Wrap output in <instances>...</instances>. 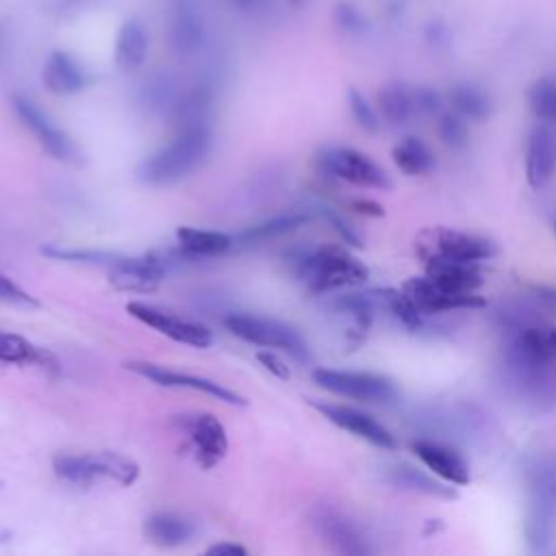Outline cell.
<instances>
[{
	"label": "cell",
	"mask_w": 556,
	"mask_h": 556,
	"mask_svg": "<svg viewBox=\"0 0 556 556\" xmlns=\"http://www.w3.org/2000/svg\"><path fill=\"white\" fill-rule=\"evenodd\" d=\"M256 361H258L269 374H274L276 378H280V380H289V378H291V371H289L287 363H285L276 352H271V350H261V352H256Z\"/></svg>",
	"instance_id": "obj_40"
},
{
	"label": "cell",
	"mask_w": 556,
	"mask_h": 556,
	"mask_svg": "<svg viewBox=\"0 0 556 556\" xmlns=\"http://www.w3.org/2000/svg\"><path fill=\"white\" fill-rule=\"evenodd\" d=\"M378 113L391 126L406 124L413 115H417L415 102H413V89H408L397 80L382 85L378 91Z\"/></svg>",
	"instance_id": "obj_26"
},
{
	"label": "cell",
	"mask_w": 556,
	"mask_h": 556,
	"mask_svg": "<svg viewBox=\"0 0 556 556\" xmlns=\"http://www.w3.org/2000/svg\"><path fill=\"white\" fill-rule=\"evenodd\" d=\"M413 102L417 115H437L441 113V96L437 89L419 85L413 89Z\"/></svg>",
	"instance_id": "obj_36"
},
{
	"label": "cell",
	"mask_w": 556,
	"mask_h": 556,
	"mask_svg": "<svg viewBox=\"0 0 556 556\" xmlns=\"http://www.w3.org/2000/svg\"><path fill=\"white\" fill-rule=\"evenodd\" d=\"M469 119H465L460 113L456 111H445L439 113V122H437V132L439 139L452 148V150H463L469 141Z\"/></svg>",
	"instance_id": "obj_32"
},
{
	"label": "cell",
	"mask_w": 556,
	"mask_h": 556,
	"mask_svg": "<svg viewBox=\"0 0 556 556\" xmlns=\"http://www.w3.org/2000/svg\"><path fill=\"white\" fill-rule=\"evenodd\" d=\"M552 230H554V235H556V219H554V224H552Z\"/></svg>",
	"instance_id": "obj_46"
},
{
	"label": "cell",
	"mask_w": 556,
	"mask_h": 556,
	"mask_svg": "<svg viewBox=\"0 0 556 556\" xmlns=\"http://www.w3.org/2000/svg\"><path fill=\"white\" fill-rule=\"evenodd\" d=\"M148 54V33L137 17H128L122 22L117 37L113 61L122 72H135L143 65Z\"/></svg>",
	"instance_id": "obj_22"
},
{
	"label": "cell",
	"mask_w": 556,
	"mask_h": 556,
	"mask_svg": "<svg viewBox=\"0 0 556 556\" xmlns=\"http://www.w3.org/2000/svg\"><path fill=\"white\" fill-rule=\"evenodd\" d=\"M311 523L315 532L334 549L341 554L363 556L369 554L371 547L367 545V539L358 530V526L345 517L341 510L330 506H317L311 513Z\"/></svg>",
	"instance_id": "obj_16"
},
{
	"label": "cell",
	"mask_w": 556,
	"mask_h": 556,
	"mask_svg": "<svg viewBox=\"0 0 556 556\" xmlns=\"http://www.w3.org/2000/svg\"><path fill=\"white\" fill-rule=\"evenodd\" d=\"M43 87L54 96H72L85 89L87 72L65 50H52L41 70Z\"/></svg>",
	"instance_id": "obj_19"
},
{
	"label": "cell",
	"mask_w": 556,
	"mask_h": 556,
	"mask_svg": "<svg viewBox=\"0 0 556 556\" xmlns=\"http://www.w3.org/2000/svg\"><path fill=\"white\" fill-rule=\"evenodd\" d=\"M126 369H130L132 374L159 384V387H169V389H191V391H200L206 393L224 404H232V406H245V397L222 387L219 382L211 380V378H202V376H193V374H182L156 363H148V361H128Z\"/></svg>",
	"instance_id": "obj_13"
},
{
	"label": "cell",
	"mask_w": 556,
	"mask_h": 556,
	"mask_svg": "<svg viewBox=\"0 0 556 556\" xmlns=\"http://www.w3.org/2000/svg\"><path fill=\"white\" fill-rule=\"evenodd\" d=\"M172 261L159 252L143 256H119L109 269V282L117 291L150 293L167 276Z\"/></svg>",
	"instance_id": "obj_12"
},
{
	"label": "cell",
	"mask_w": 556,
	"mask_h": 556,
	"mask_svg": "<svg viewBox=\"0 0 556 556\" xmlns=\"http://www.w3.org/2000/svg\"><path fill=\"white\" fill-rule=\"evenodd\" d=\"M321 215H324V219L332 226V230H334L348 245H354V248H361V245H363L361 235H358V232L350 226V222H348L343 215H339L334 208L321 206Z\"/></svg>",
	"instance_id": "obj_35"
},
{
	"label": "cell",
	"mask_w": 556,
	"mask_h": 556,
	"mask_svg": "<svg viewBox=\"0 0 556 556\" xmlns=\"http://www.w3.org/2000/svg\"><path fill=\"white\" fill-rule=\"evenodd\" d=\"M13 111L24 128L30 130V135L37 139V143L56 161L67 165H78L83 161V154L78 146L72 141V137L61 130L30 98L22 93H13L11 98Z\"/></svg>",
	"instance_id": "obj_8"
},
{
	"label": "cell",
	"mask_w": 556,
	"mask_h": 556,
	"mask_svg": "<svg viewBox=\"0 0 556 556\" xmlns=\"http://www.w3.org/2000/svg\"><path fill=\"white\" fill-rule=\"evenodd\" d=\"M556 174V128L539 122L528 135L526 148V180L532 189L545 187Z\"/></svg>",
	"instance_id": "obj_18"
},
{
	"label": "cell",
	"mask_w": 556,
	"mask_h": 556,
	"mask_svg": "<svg viewBox=\"0 0 556 556\" xmlns=\"http://www.w3.org/2000/svg\"><path fill=\"white\" fill-rule=\"evenodd\" d=\"M308 222V215L306 213H289V215H278L269 222H263V224H256L252 228H248L245 232L239 235V241L241 243H252V241H267V239H274V237H280V235H287V232H293L298 230L300 226H304Z\"/></svg>",
	"instance_id": "obj_30"
},
{
	"label": "cell",
	"mask_w": 556,
	"mask_h": 556,
	"mask_svg": "<svg viewBox=\"0 0 556 556\" xmlns=\"http://www.w3.org/2000/svg\"><path fill=\"white\" fill-rule=\"evenodd\" d=\"M313 406L334 426H339L341 430L352 432L354 437L380 447V450H395L397 447V439L395 434L380 424L374 415L358 410L354 406H345V404H330V402H313Z\"/></svg>",
	"instance_id": "obj_15"
},
{
	"label": "cell",
	"mask_w": 556,
	"mask_h": 556,
	"mask_svg": "<svg viewBox=\"0 0 556 556\" xmlns=\"http://www.w3.org/2000/svg\"><path fill=\"white\" fill-rule=\"evenodd\" d=\"M526 543L534 554L547 552L556 536V456H536L526 471Z\"/></svg>",
	"instance_id": "obj_2"
},
{
	"label": "cell",
	"mask_w": 556,
	"mask_h": 556,
	"mask_svg": "<svg viewBox=\"0 0 556 556\" xmlns=\"http://www.w3.org/2000/svg\"><path fill=\"white\" fill-rule=\"evenodd\" d=\"M0 48H2V35H0Z\"/></svg>",
	"instance_id": "obj_48"
},
{
	"label": "cell",
	"mask_w": 556,
	"mask_h": 556,
	"mask_svg": "<svg viewBox=\"0 0 556 556\" xmlns=\"http://www.w3.org/2000/svg\"><path fill=\"white\" fill-rule=\"evenodd\" d=\"M534 298L547 306V308H556V287H549V285H532L530 287Z\"/></svg>",
	"instance_id": "obj_43"
},
{
	"label": "cell",
	"mask_w": 556,
	"mask_h": 556,
	"mask_svg": "<svg viewBox=\"0 0 556 556\" xmlns=\"http://www.w3.org/2000/svg\"><path fill=\"white\" fill-rule=\"evenodd\" d=\"M419 254L426 256H450L458 261H471V263H482L489 261L497 254V245L473 232H463V230H452V228H430L419 235Z\"/></svg>",
	"instance_id": "obj_10"
},
{
	"label": "cell",
	"mask_w": 556,
	"mask_h": 556,
	"mask_svg": "<svg viewBox=\"0 0 556 556\" xmlns=\"http://www.w3.org/2000/svg\"><path fill=\"white\" fill-rule=\"evenodd\" d=\"M41 254L56 258V261H70V263H104L113 265L119 256L113 252H102V250H76V248H59V245H46L41 248Z\"/></svg>",
	"instance_id": "obj_33"
},
{
	"label": "cell",
	"mask_w": 556,
	"mask_h": 556,
	"mask_svg": "<svg viewBox=\"0 0 556 556\" xmlns=\"http://www.w3.org/2000/svg\"><path fill=\"white\" fill-rule=\"evenodd\" d=\"M313 380L328 393L365 404H393L400 397L397 384L389 376L376 371L317 367L313 371Z\"/></svg>",
	"instance_id": "obj_5"
},
{
	"label": "cell",
	"mask_w": 556,
	"mask_h": 556,
	"mask_svg": "<svg viewBox=\"0 0 556 556\" xmlns=\"http://www.w3.org/2000/svg\"><path fill=\"white\" fill-rule=\"evenodd\" d=\"M230 2H235V4H239V7H250V4H254L256 0H230Z\"/></svg>",
	"instance_id": "obj_45"
},
{
	"label": "cell",
	"mask_w": 556,
	"mask_h": 556,
	"mask_svg": "<svg viewBox=\"0 0 556 556\" xmlns=\"http://www.w3.org/2000/svg\"><path fill=\"white\" fill-rule=\"evenodd\" d=\"M178 430L185 434L195 463L204 469L215 467L228 452V432L211 413H185L176 417Z\"/></svg>",
	"instance_id": "obj_9"
},
{
	"label": "cell",
	"mask_w": 556,
	"mask_h": 556,
	"mask_svg": "<svg viewBox=\"0 0 556 556\" xmlns=\"http://www.w3.org/2000/svg\"><path fill=\"white\" fill-rule=\"evenodd\" d=\"M289 2H291V4H300L302 0H289Z\"/></svg>",
	"instance_id": "obj_47"
},
{
	"label": "cell",
	"mask_w": 556,
	"mask_h": 556,
	"mask_svg": "<svg viewBox=\"0 0 556 556\" xmlns=\"http://www.w3.org/2000/svg\"><path fill=\"white\" fill-rule=\"evenodd\" d=\"M172 96H174V89H172V83L165 76H156L154 80H150L146 85V102L150 106L163 109L167 102L174 100Z\"/></svg>",
	"instance_id": "obj_38"
},
{
	"label": "cell",
	"mask_w": 556,
	"mask_h": 556,
	"mask_svg": "<svg viewBox=\"0 0 556 556\" xmlns=\"http://www.w3.org/2000/svg\"><path fill=\"white\" fill-rule=\"evenodd\" d=\"M295 274L308 291L326 293L365 282L369 269L348 248L326 243L304 252L295 263Z\"/></svg>",
	"instance_id": "obj_3"
},
{
	"label": "cell",
	"mask_w": 556,
	"mask_h": 556,
	"mask_svg": "<svg viewBox=\"0 0 556 556\" xmlns=\"http://www.w3.org/2000/svg\"><path fill=\"white\" fill-rule=\"evenodd\" d=\"M167 37L176 54L189 56L200 50L204 41V26L198 13L189 4L178 2L172 7L169 22H167Z\"/></svg>",
	"instance_id": "obj_21"
},
{
	"label": "cell",
	"mask_w": 556,
	"mask_h": 556,
	"mask_svg": "<svg viewBox=\"0 0 556 556\" xmlns=\"http://www.w3.org/2000/svg\"><path fill=\"white\" fill-rule=\"evenodd\" d=\"M206 554H217V556H245L248 549H245L243 545H239V543H228V541H224V543L211 545V547L206 549Z\"/></svg>",
	"instance_id": "obj_42"
},
{
	"label": "cell",
	"mask_w": 556,
	"mask_h": 556,
	"mask_svg": "<svg viewBox=\"0 0 556 556\" xmlns=\"http://www.w3.org/2000/svg\"><path fill=\"white\" fill-rule=\"evenodd\" d=\"M334 22H337V26H341L348 33H356L365 24L363 15L352 4H348V2H339L334 7Z\"/></svg>",
	"instance_id": "obj_39"
},
{
	"label": "cell",
	"mask_w": 556,
	"mask_h": 556,
	"mask_svg": "<svg viewBox=\"0 0 556 556\" xmlns=\"http://www.w3.org/2000/svg\"><path fill=\"white\" fill-rule=\"evenodd\" d=\"M83 0H39V7L50 15H65L76 9Z\"/></svg>",
	"instance_id": "obj_41"
},
{
	"label": "cell",
	"mask_w": 556,
	"mask_h": 556,
	"mask_svg": "<svg viewBox=\"0 0 556 556\" xmlns=\"http://www.w3.org/2000/svg\"><path fill=\"white\" fill-rule=\"evenodd\" d=\"M354 208L358 213H365V215H371V217H380L384 213L382 206L378 202H374V200H354Z\"/></svg>",
	"instance_id": "obj_44"
},
{
	"label": "cell",
	"mask_w": 556,
	"mask_h": 556,
	"mask_svg": "<svg viewBox=\"0 0 556 556\" xmlns=\"http://www.w3.org/2000/svg\"><path fill=\"white\" fill-rule=\"evenodd\" d=\"M348 106H350V113H352L354 122L365 132H378L380 130V113L371 106V102L356 87H348Z\"/></svg>",
	"instance_id": "obj_34"
},
{
	"label": "cell",
	"mask_w": 556,
	"mask_h": 556,
	"mask_svg": "<svg viewBox=\"0 0 556 556\" xmlns=\"http://www.w3.org/2000/svg\"><path fill=\"white\" fill-rule=\"evenodd\" d=\"M176 243L185 256L208 258V256H219L228 252L235 245V237L219 230L180 226L176 228Z\"/></svg>",
	"instance_id": "obj_23"
},
{
	"label": "cell",
	"mask_w": 556,
	"mask_h": 556,
	"mask_svg": "<svg viewBox=\"0 0 556 556\" xmlns=\"http://www.w3.org/2000/svg\"><path fill=\"white\" fill-rule=\"evenodd\" d=\"M447 102L452 111L460 113L465 119H471V122H482L491 113V100L486 91L471 83L454 85L447 93Z\"/></svg>",
	"instance_id": "obj_29"
},
{
	"label": "cell",
	"mask_w": 556,
	"mask_h": 556,
	"mask_svg": "<svg viewBox=\"0 0 556 556\" xmlns=\"http://www.w3.org/2000/svg\"><path fill=\"white\" fill-rule=\"evenodd\" d=\"M0 363L56 367L54 358L46 350H39L28 339L13 332H4V330H0Z\"/></svg>",
	"instance_id": "obj_28"
},
{
	"label": "cell",
	"mask_w": 556,
	"mask_h": 556,
	"mask_svg": "<svg viewBox=\"0 0 556 556\" xmlns=\"http://www.w3.org/2000/svg\"><path fill=\"white\" fill-rule=\"evenodd\" d=\"M213 135L206 122L180 124L178 135L163 148L148 154L139 167L137 178L150 187H165L182 180L198 169L211 152Z\"/></svg>",
	"instance_id": "obj_1"
},
{
	"label": "cell",
	"mask_w": 556,
	"mask_h": 556,
	"mask_svg": "<svg viewBox=\"0 0 556 556\" xmlns=\"http://www.w3.org/2000/svg\"><path fill=\"white\" fill-rule=\"evenodd\" d=\"M410 450L434 476H439L447 484H456V486L469 484V480H471L469 465L456 447H452L439 439L424 437V439H415L410 443Z\"/></svg>",
	"instance_id": "obj_17"
},
{
	"label": "cell",
	"mask_w": 556,
	"mask_h": 556,
	"mask_svg": "<svg viewBox=\"0 0 556 556\" xmlns=\"http://www.w3.org/2000/svg\"><path fill=\"white\" fill-rule=\"evenodd\" d=\"M224 324L241 341H248L252 345H261L267 350L287 352L295 361H308V345L304 337L293 326L280 319L250 315V313H232L224 319Z\"/></svg>",
	"instance_id": "obj_6"
},
{
	"label": "cell",
	"mask_w": 556,
	"mask_h": 556,
	"mask_svg": "<svg viewBox=\"0 0 556 556\" xmlns=\"http://www.w3.org/2000/svg\"><path fill=\"white\" fill-rule=\"evenodd\" d=\"M528 106L539 122L556 124V80L539 78L528 89Z\"/></svg>",
	"instance_id": "obj_31"
},
{
	"label": "cell",
	"mask_w": 556,
	"mask_h": 556,
	"mask_svg": "<svg viewBox=\"0 0 556 556\" xmlns=\"http://www.w3.org/2000/svg\"><path fill=\"white\" fill-rule=\"evenodd\" d=\"M391 156H393V163L408 176L430 174L437 165L432 150L419 137H404L400 143H395Z\"/></svg>",
	"instance_id": "obj_27"
},
{
	"label": "cell",
	"mask_w": 556,
	"mask_h": 556,
	"mask_svg": "<svg viewBox=\"0 0 556 556\" xmlns=\"http://www.w3.org/2000/svg\"><path fill=\"white\" fill-rule=\"evenodd\" d=\"M387 480L404 491L430 495V497H456L452 486H445L443 482L434 480L432 476L424 473L421 469L408 465V463H395L387 467Z\"/></svg>",
	"instance_id": "obj_25"
},
{
	"label": "cell",
	"mask_w": 556,
	"mask_h": 556,
	"mask_svg": "<svg viewBox=\"0 0 556 556\" xmlns=\"http://www.w3.org/2000/svg\"><path fill=\"white\" fill-rule=\"evenodd\" d=\"M0 300L11 302V304H20V306H39V302L28 291H24L17 282H13L2 271H0Z\"/></svg>",
	"instance_id": "obj_37"
},
{
	"label": "cell",
	"mask_w": 556,
	"mask_h": 556,
	"mask_svg": "<svg viewBox=\"0 0 556 556\" xmlns=\"http://www.w3.org/2000/svg\"><path fill=\"white\" fill-rule=\"evenodd\" d=\"M143 532L159 547H178L193 536V523L174 513H154L146 519Z\"/></svg>",
	"instance_id": "obj_24"
},
{
	"label": "cell",
	"mask_w": 556,
	"mask_h": 556,
	"mask_svg": "<svg viewBox=\"0 0 556 556\" xmlns=\"http://www.w3.org/2000/svg\"><path fill=\"white\" fill-rule=\"evenodd\" d=\"M126 311L137 321L154 328L156 332L169 337L172 341H178V343H185V345H191V348H208L213 343V332L206 326H202L198 321H191V319H185L180 315H174L165 308L132 300V302L126 304Z\"/></svg>",
	"instance_id": "obj_11"
},
{
	"label": "cell",
	"mask_w": 556,
	"mask_h": 556,
	"mask_svg": "<svg viewBox=\"0 0 556 556\" xmlns=\"http://www.w3.org/2000/svg\"><path fill=\"white\" fill-rule=\"evenodd\" d=\"M317 163L326 176L339 178L354 187L382 189V191L391 189L389 174L361 150L345 148V146H332V148H326L317 156Z\"/></svg>",
	"instance_id": "obj_7"
},
{
	"label": "cell",
	"mask_w": 556,
	"mask_h": 556,
	"mask_svg": "<svg viewBox=\"0 0 556 556\" xmlns=\"http://www.w3.org/2000/svg\"><path fill=\"white\" fill-rule=\"evenodd\" d=\"M54 473L76 486H89L100 480L117 482L119 486H132L141 467L119 452H89V454H59L52 460Z\"/></svg>",
	"instance_id": "obj_4"
},
{
	"label": "cell",
	"mask_w": 556,
	"mask_h": 556,
	"mask_svg": "<svg viewBox=\"0 0 556 556\" xmlns=\"http://www.w3.org/2000/svg\"><path fill=\"white\" fill-rule=\"evenodd\" d=\"M402 289L421 308L424 315L450 313V311H463V308H480L486 304L484 298H480L476 291H454V289L441 287L439 282H434L428 276L408 278Z\"/></svg>",
	"instance_id": "obj_14"
},
{
	"label": "cell",
	"mask_w": 556,
	"mask_h": 556,
	"mask_svg": "<svg viewBox=\"0 0 556 556\" xmlns=\"http://www.w3.org/2000/svg\"><path fill=\"white\" fill-rule=\"evenodd\" d=\"M426 276L439 282L441 287L454 291H476L482 285L480 263L458 261L450 256H426Z\"/></svg>",
	"instance_id": "obj_20"
}]
</instances>
